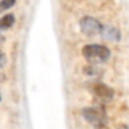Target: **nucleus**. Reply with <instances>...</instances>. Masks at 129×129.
I'll list each match as a JSON object with an SVG mask.
<instances>
[{
    "instance_id": "obj_4",
    "label": "nucleus",
    "mask_w": 129,
    "mask_h": 129,
    "mask_svg": "<svg viewBox=\"0 0 129 129\" xmlns=\"http://www.w3.org/2000/svg\"><path fill=\"white\" fill-rule=\"evenodd\" d=\"M91 92L98 100H100L103 103H109L114 98V90L110 86H108L103 82L92 84L91 85Z\"/></svg>"
},
{
    "instance_id": "obj_2",
    "label": "nucleus",
    "mask_w": 129,
    "mask_h": 129,
    "mask_svg": "<svg viewBox=\"0 0 129 129\" xmlns=\"http://www.w3.org/2000/svg\"><path fill=\"white\" fill-rule=\"evenodd\" d=\"M81 114L85 118V120L89 121L90 124L95 125V128L106 125L108 115L104 111V109H101V108H95V106H92V108H85V109H82Z\"/></svg>"
},
{
    "instance_id": "obj_1",
    "label": "nucleus",
    "mask_w": 129,
    "mask_h": 129,
    "mask_svg": "<svg viewBox=\"0 0 129 129\" xmlns=\"http://www.w3.org/2000/svg\"><path fill=\"white\" fill-rule=\"evenodd\" d=\"M82 56L90 63H103L110 58L111 52L103 44H86L82 47Z\"/></svg>"
},
{
    "instance_id": "obj_3",
    "label": "nucleus",
    "mask_w": 129,
    "mask_h": 129,
    "mask_svg": "<svg viewBox=\"0 0 129 129\" xmlns=\"http://www.w3.org/2000/svg\"><path fill=\"white\" fill-rule=\"evenodd\" d=\"M80 28H81V32L85 36L92 37V36H96V34H100L101 33L103 25H101V23L96 18L84 17L80 20Z\"/></svg>"
},
{
    "instance_id": "obj_11",
    "label": "nucleus",
    "mask_w": 129,
    "mask_h": 129,
    "mask_svg": "<svg viewBox=\"0 0 129 129\" xmlns=\"http://www.w3.org/2000/svg\"><path fill=\"white\" fill-rule=\"evenodd\" d=\"M0 100H2V96H0Z\"/></svg>"
},
{
    "instance_id": "obj_5",
    "label": "nucleus",
    "mask_w": 129,
    "mask_h": 129,
    "mask_svg": "<svg viewBox=\"0 0 129 129\" xmlns=\"http://www.w3.org/2000/svg\"><path fill=\"white\" fill-rule=\"evenodd\" d=\"M100 34L104 39L110 41V42H119L120 38H121L120 30L115 27H111V25H103V29H101Z\"/></svg>"
},
{
    "instance_id": "obj_6",
    "label": "nucleus",
    "mask_w": 129,
    "mask_h": 129,
    "mask_svg": "<svg viewBox=\"0 0 129 129\" xmlns=\"http://www.w3.org/2000/svg\"><path fill=\"white\" fill-rule=\"evenodd\" d=\"M15 23V17L13 14H5L0 18V30H7L12 28Z\"/></svg>"
},
{
    "instance_id": "obj_7",
    "label": "nucleus",
    "mask_w": 129,
    "mask_h": 129,
    "mask_svg": "<svg viewBox=\"0 0 129 129\" xmlns=\"http://www.w3.org/2000/svg\"><path fill=\"white\" fill-rule=\"evenodd\" d=\"M14 4H15L14 0H3V2H0V13L10 9Z\"/></svg>"
},
{
    "instance_id": "obj_10",
    "label": "nucleus",
    "mask_w": 129,
    "mask_h": 129,
    "mask_svg": "<svg viewBox=\"0 0 129 129\" xmlns=\"http://www.w3.org/2000/svg\"><path fill=\"white\" fill-rule=\"evenodd\" d=\"M95 129H108V128L104 125V126H98V128H95Z\"/></svg>"
},
{
    "instance_id": "obj_9",
    "label": "nucleus",
    "mask_w": 129,
    "mask_h": 129,
    "mask_svg": "<svg viewBox=\"0 0 129 129\" xmlns=\"http://www.w3.org/2000/svg\"><path fill=\"white\" fill-rule=\"evenodd\" d=\"M118 129H129V128H128L126 125H121V126H119Z\"/></svg>"
},
{
    "instance_id": "obj_8",
    "label": "nucleus",
    "mask_w": 129,
    "mask_h": 129,
    "mask_svg": "<svg viewBox=\"0 0 129 129\" xmlns=\"http://www.w3.org/2000/svg\"><path fill=\"white\" fill-rule=\"evenodd\" d=\"M5 64H7V54L3 51H0V69H3Z\"/></svg>"
}]
</instances>
